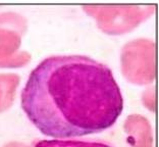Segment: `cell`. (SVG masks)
I'll use <instances>...</instances> for the list:
<instances>
[{
    "instance_id": "cell-2",
    "label": "cell",
    "mask_w": 159,
    "mask_h": 147,
    "mask_svg": "<svg viewBox=\"0 0 159 147\" xmlns=\"http://www.w3.org/2000/svg\"><path fill=\"white\" fill-rule=\"evenodd\" d=\"M36 147H112L106 142L78 141V140H44L36 144Z\"/></svg>"
},
{
    "instance_id": "cell-1",
    "label": "cell",
    "mask_w": 159,
    "mask_h": 147,
    "mask_svg": "<svg viewBox=\"0 0 159 147\" xmlns=\"http://www.w3.org/2000/svg\"><path fill=\"white\" fill-rule=\"evenodd\" d=\"M20 99L42 134L61 139L101 133L113 126L124 109L111 70L82 55L41 62L29 76Z\"/></svg>"
}]
</instances>
